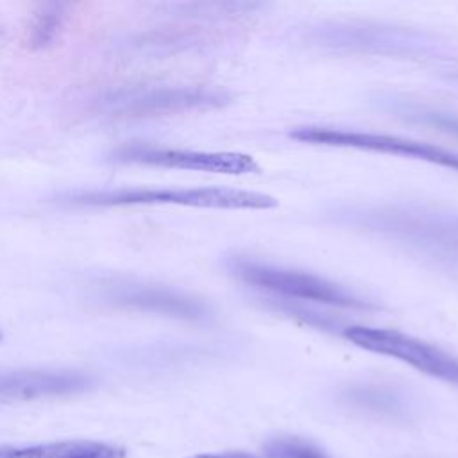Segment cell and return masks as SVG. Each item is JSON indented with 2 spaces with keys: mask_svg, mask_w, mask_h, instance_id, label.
<instances>
[{
  "mask_svg": "<svg viewBox=\"0 0 458 458\" xmlns=\"http://www.w3.org/2000/svg\"><path fill=\"white\" fill-rule=\"evenodd\" d=\"M265 458H329L315 444L299 437H274L263 445Z\"/></svg>",
  "mask_w": 458,
  "mask_h": 458,
  "instance_id": "cell-15",
  "label": "cell"
},
{
  "mask_svg": "<svg viewBox=\"0 0 458 458\" xmlns=\"http://www.w3.org/2000/svg\"><path fill=\"white\" fill-rule=\"evenodd\" d=\"M0 340H2V333H0Z\"/></svg>",
  "mask_w": 458,
  "mask_h": 458,
  "instance_id": "cell-17",
  "label": "cell"
},
{
  "mask_svg": "<svg viewBox=\"0 0 458 458\" xmlns=\"http://www.w3.org/2000/svg\"><path fill=\"white\" fill-rule=\"evenodd\" d=\"M224 268L236 281L295 302H315L344 310L376 311L379 306L322 276L268 263L245 254H227Z\"/></svg>",
  "mask_w": 458,
  "mask_h": 458,
  "instance_id": "cell-2",
  "label": "cell"
},
{
  "mask_svg": "<svg viewBox=\"0 0 458 458\" xmlns=\"http://www.w3.org/2000/svg\"><path fill=\"white\" fill-rule=\"evenodd\" d=\"M111 159L116 163H132L190 172H209L222 175H247L261 172L256 159L243 152H208L191 148L154 147L143 143L123 145L111 154Z\"/></svg>",
  "mask_w": 458,
  "mask_h": 458,
  "instance_id": "cell-9",
  "label": "cell"
},
{
  "mask_svg": "<svg viewBox=\"0 0 458 458\" xmlns=\"http://www.w3.org/2000/svg\"><path fill=\"white\" fill-rule=\"evenodd\" d=\"M302 39L335 54L419 57L435 48V39L420 30L383 23L317 21L304 29Z\"/></svg>",
  "mask_w": 458,
  "mask_h": 458,
  "instance_id": "cell-4",
  "label": "cell"
},
{
  "mask_svg": "<svg viewBox=\"0 0 458 458\" xmlns=\"http://www.w3.org/2000/svg\"><path fill=\"white\" fill-rule=\"evenodd\" d=\"M97 290L104 302L125 310L188 322H208L213 318V311L204 301L163 284H150L132 279H107L100 281Z\"/></svg>",
  "mask_w": 458,
  "mask_h": 458,
  "instance_id": "cell-8",
  "label": "cell"
},
{
  "mask_svg": "<svg viewBox=\"0 0 458 458\" xmlns=\"http://www.w3.org/2000/svg\"><path fill=\"white\" fill-rule=\"evenodd\" d=\"M231 95L202 86H134L109 91L100 98V109L114 116H157L184 111L218 109Z\"/></svg>",
  "mask_w": 458,
  "mask_h": 458,
  "instance_id": "cell-7",
  "label": "cell"
},
{
  "mask_svg": "<svg viewBox=\"0 0 458 458\" xmlns=\"http://www.w3.org/2000/svg\"><path fill=\"white\" fill-rule=\"evenodd\" d=\"M340 401L352 410L374 417L399 419L406 413V403L401 392L383 385H349L340 392Z\"/></svg>",
  "mask_w": 458,
  "mask_h": 458,
  "instance_id": "cell-12",
  "label": "cell"
},
{
  "mask_svg": "<svg viewBox=\"0 0 458 458\" xmlns=\"http://www.w3.org/2000/svg\"><path fill=\"white\" fill-rule=\"evenodd\" d=\"M288 138L301 143H310V145L388 154L395 157L438 165V166L458 172V152L428 143V141L401 138L394 134L327 127V125H301V127H292L288 131Z\"/></svg>",
  "mask_w": 458,
  "mask_h": 458,
  "instance_id": "cell-5",
  "label": "cell"
},
{
  "mask_svg": "<svg viewBox=\"0 0 458 458\" xmlns=\"http://www.w3.org/2000/svg\"><path fill=\"white\" fill-rule=\"evenodd\" d=\"M59 204L107 208V206H186L209 209H272L279 200L272 195L229 188H116V190H81L57 197Z\"/></svg>",
  "mask_w": 458,
  "mask_h": 458,
  "instance_id": "cell-3",
  "label": "cell"
},
{
  "mask_svg": "<svg viewBox=\"0 0 458 458\" xmlns=\"http://www.w3.org/2000/svg\"><path fill=\"white\" fill-rule=\"evenodd\" d=\"M122 445L97 440H63L38 445H0V458H125Z\"/></svg>",
  "mask_w": 458,
  "mask_h": 458,
  "instance_id": "cell-11",
  "label": "cell"
},
{
  "mask_svg": "<svg viewBox=\"0 0 458 458\" xmlns=\"http://www.w3.org/2000/svg\"><path fill=\"white\" fill-rule=\"evenodd\" d=\"M188 458H259L247 451H224V453H206V454H195Z\"/></svg>",
  "mask_w": 458,
  "mask_h": 458,
  "instance_id": "cell-16",
  "label": "cell"
},
{
  "mask_svg": "<svg viewBox=\"0 0 458 458\" xmlns=\"http://www.w3.org/2000/svg\"><path fill=\"white\" fill-rule=\"evenodd\" d=\"M64 16H66V5L63 2H50L41 5L30 27L29 47L36 50L50 47L61 32Z\"/></svg>",
  "mask_w": 458,
  "mask_h": 458,
  "instance_id": "cell-14",
  "label": "cell"
},
{
  "mask_svg": "<svg viewBox=\"0 0 458 458\" xmlns=\"http://www.w3.org/2000/svg\"><path fill=\"white\" fill-rule=\"evenodd\" d=\"M91 385L93 379L77 370H13L0 374V403L70 395Z\"/></svg>",
  "mask_w": 458,
  "mask_h": 458,
  "instance_id": "cell-10",
  "label": "cell"
},
{
  "mask_svg": "<svg viewBox=\"0 0 458 458\" xmlns=\"http://www.w3.org/2000/svg\"><path fill=\"white\" fill-rule=\"evenodd\" d=\"M324 215L336 225L386 240L437 263L458 267L454 209L419 202H351L329 206Z\"/></svg>",
  "mask_w": 458,
  "mask_h": 458,
  "instance_id": "cell-1",
  "label": "cell"
},
{
  "mask_svg": "<svg viewBox=\"0 0 458 458\" xmlns=\"http://www.w3.org/2000/svg\"><path fill=\"white\" fill-rule=\"evenodd\" d=\"M379 106L381 109L403 118L408 123L422 125L428 129H435L438 132L456 136L458 138V114L433 107L428 104L413 102L408 98H399V97H379Z\"/></svg>",
  "mask_w": 458,
  "mask_h": 458,
  "instance_id": "cell-13",
  "label": "cell"
},
{
  "mask_svg": "<svg viewBox=\"0 0 458 458\" xmlns=\"http://www.w3.org/2000/svg\"><path fill=\"white\" fill-rule=\"evenodd\" d=\"M340 336L363 351L399 360L426 376L458 386V358L413 335L392 327L349 324Z\"/></svg>",
  "mask_w": 458,
  "mask_h": 458,
  "instance_id": "cell-6",
  "label": "cell"
}]
</instances>
